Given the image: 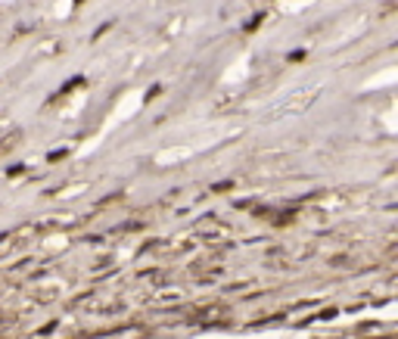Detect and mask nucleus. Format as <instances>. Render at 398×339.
Masks as SVG:
<instances>
[{"label": "nucleus", "instance_id": "nucleus-1", "mask_svg": "<svg viewBox=\"0 0 398 339\" xmlns=\"http://www.w3.org/2000/svg\"><path fill=\"white\" fill-rule=\"evenodd\" d=\"M16 143H19V134H10V137H6L3 143H0V152H6L10 147H16Z\"/></svg>", "mask_w": 398, "mask_h": 339}, {"label": "nucleus", "instance_id": "nucleus-2", "mask_svg": "<svg viewBox=\"0 0 398 339\" xmlns=\"http://www.w3.org/2000/svg\"><path fill=\"white\" fill-rule=\"evenodd\" d=\"M63 156H65V149H56V152H50L47 159H50V162H59V159H63Z\"/></svg>", "mask_w": 398, "mask_h": 339}, {"label": "nucleus", "instance_id": "nucleus-3", "mask_svg": "<svg viewBox=\"0 0 398 339\" xmlns=\"http://www.w3.org/2000/svg\"><path fill=\"white\" fill-rule=\"evenodd\" d=\"M81 3H84V0H75V6H81Z\"/></svg>", "mask_w": 398, "mask_h": 339}]
</instances>
